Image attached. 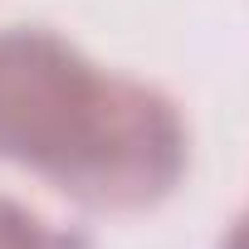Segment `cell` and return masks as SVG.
<instances>
[{"mask_svg":"<svg viewBox=\"0 0 249 249\" xmlns=\"http://www.w3.org/2000/svg\"><path fill=\"white\" fill-rule=\"evenodd\" d=\"M0 249H54V234L25 200L0 196Z\"/></svg>","mask_w":249,"mask_h":249,"instance_id":"obj_2","label":"cell"},{"mask_svg":"<svg viewBox=\"0 0 249 249\" xmlns=\"http://www.w3.org/2000/svg\"><path fill=\"white\" fill-rule=\"evenodd\" d=\"M220 249H249V215L234 220V230H230V239H225Z\"/></svg>","mask_w":249,"mask_h":249,"instance_id":"obj_3","label":"cell"},{"mask_svg":"<svg viewBox=\"0 0 249 249\" xmlns=\"http://www.w3.org/2000/svg\"><path fill=\"white\" fill-rule=\"evenodd\" d=\"M0 161L83 210L132 215L181 186L191 132L161 88L103 73L44 25H10L0 30Z\"/></svg>","mask_w":249,"mask_h":249,"instance_id":"obj_1","label":"cell"}]
</instances>
